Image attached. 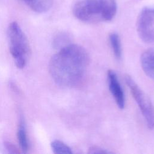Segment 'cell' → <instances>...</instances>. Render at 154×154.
<instances>
[{
    "mask_svg": "<svg viewBox=\"0 0 154 154\" xmlns=\"http://www.w3.org/2000/svg\"><path fill=\"white\" fill-rule=\"evenodd\" d=\"M89 64V56L81 46L70 44L55 54L49 63V73L60 86L73 87L83 79Z\"/></svg>",
    "mask_w": 154,
    "mask_h": 154,
    "instance_id": "1",
    "label": "cell"
},
{
    "mask_svg": "<svg viewBox=\"0 0 154 154\" xmlns=\"http://www.w3.org/2000/svg\"><path fill=\"white\" fill-rule=\"evenodd\" d=\"M116 12V0H79L73 7L74 16L85 23L110 21Z\"/></svg>",
    "mask_w": 154,
    "mask_h": 154,
    "instance_id": "2",
    "label": "cell"
},
{
    "mask_svg": "<svg viewBox=\"0 0 154 154\" xmlns=\"http://www.w3.org/2000/svg\"><path fill=\"white\" fill-rule=\"evenodd\" d=\"M9 49L16 67L23 69L26 65L31 53L29 41L16 22H11L7 29Z\"/></svg>",
    "mask_w": 154,
    "mask_h": 154,
    "instance_id": "3",
    "label": "cell"
},
{
    "mask_svg": "<svg viewBox=\"0 0 154 154\" xmlns=\"http://www.w3.org/2000/svg\"><path fill=\"white\" fill-rule=\"evenodd\" d=\"M125 81L145 119L147 126L151 129H153L154 107L150 100L131 76L126 75Z\"/></svg>",
    "mask_w": 154,
    "mask_h": 154,
    "instance_id": "4",
    "label": "cell"
},
{
    "mask_svg": "<svg viewBox=\"0 0 154 154\" xmlns=\"http://www.w3.org/2000/svg\"><path fill=\"white\" fill-rule=\"evenodd\" d=\"M137 31L144 42L154 43V8L146 7L141 11L137 20Z\"/></svg>",
    "mask_w": 154,
    "mask_h": 154,
    "instance_id": "5",
    "label": "cell"
},
{
    "mask_svg": "<svg viewBox=\"0 0 154 154\" xmlns=\"http://www.w3.org/2000/svg\"><path fill=\"white\" fill-rule=\"evenodd\" d=\"M109 89L114 98L117 105L123 109L125 106V95L116 73L112 70L108 71L107 73Z\"/></svg>",
    "mask_w": 154,
    "mask_h": 154,
    "instance_id": "6",
    "label": "cell"
},
{
    "mask_svg": "<svg viewBox=\"0 0 154 154\" xmlns=\"http://www.w3.org/2000/svg\"><path fill=\"white\" fill-rule=\"evenodd\" d=\"M140 60L141 67L146 75L154 80V48L145 51Z\"/></svg>",
    "mask_w": 154,
    "mask_h": 154,
    "instance_id": "7",
    "label": "cell"
},
{
    "mask_svg": "<svg viewBox=\"0 0 154 154\" xmlns=\"http://www.w3.org/2000/svg\"><path fill=\"white\" fill-rule=\"evenodd\" d=\"M17 136L21 150L23 153H27L29 149V144L26 134V126L23 117H21L20 119Z\"/></svg>",
    "mask_w": 154,
    "mask_h": 154,
    "instance_id": "8",
    "label": "cell"
},
{
    "mask_svg": "<svg viewBox=\"0 0 154 154\" xmlns=\"http://www.w3.org/2000/svg\"><path fill=\"white\" fill-rule=\"evenodd\" d=\"M26 4L34 11L42 13L48 11L51 8L53 0H29Z\"/></svg>",
    "mask_w": 154,
    "mask_h": 154,
    "instance_id": "9",
    "label": "cell"
},
{
    "mask_svg": "<svg viewBox=\"0 0 154 154\" xmlns=\"http://www.w3.org/2000/svg\"><path fill=\"white\" fill-rule=\"evenodd\" d=\"M53 44L55 48L60 49L72 44V37L68 33L61 32L55 36Z\"/></svg>",
    "mask_w": 154,
    "mask_h": 154,
    "instance_id": "10",
    "label": "cell"
},
{
    "mask_svg": "<svg viewBox=\"0 0 154 154\" xmlns=\"http://www.w3.org/2000/svg\"><path fill=\"white\" fill-rule=\"evenodd\" d=\"M110 43L117 58H120L122 57V47L119 35L116 32H112L109 35Z\"/></svg>",
    "mask_w": 154,
    "mask_h": 154,
    "instance_id": "11",
    "label": "cell"
},
{
    "mask_svg": "<svg viewBox=\"0 0 154 154\" xmlns=\"http://www.w3.org/2000/svg\"><path fill=\"white\" fill-rule=\"evenodd\" d=\"M51 149L54 153H72L71 149L63 142L59 140H54L51 144Z\"/></svg>",
    "mask_w": 154,
    "mask_h": 154,
    "instance_id": "12",
    "label": "cell"
},
{
    "mask_svg": "<svg viewBox=\"0 0 154 154\" xmlns=\"http://www.w3.org/2000/svg\"><path fill=\"white\" fill-rule=\"evenodd\" d=\"M88 153L93 154V153H108L111 152L100 147L93 146L88 149Z\"/></svg>",
    "mask_w": 154,
    "mask_h": 154,
    "instance_id": "13",
    "label": "cell"
},
{
    "mask_svg": "<svg viewBox=\"0 0 154 154\" xmlns=\"http://www.w3.org/2000/svg\"><path fill=\"white\" fill-rule=\"evenodd\" d=\"M5 148L7 149V150H8V152L9 153H19V152L18 151V149L16 148V147L15 146H14L13 144L7 142L5 143Z\"/></svg>",
    "mask_w": 154,
    "mask_h": 154,
    "instance_id": "14",
    "label": "cell"
},
{
    "mask_svg": "<svg viewBox=\"0 0 154 154\" xmlns=\"http://www.w3.org/2000/svg\"><path fill=\"white\" fill-rule=\"evenodd\" d=\"M23 1H25V3H26V2H27L28 1H29V0H23Z\"/></svg>",
    "mask_w": 154,
    "mask_h": 154,
    "instance_id": "15",
    "label": "cell"
}]
</instances>
